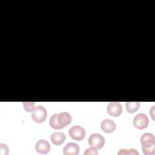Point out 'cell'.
Instances as JSON below:
<instances>
[{"label": "cell", "instance_id": "1", "mask_svg": "<svg viewBox=\"0 0 155 155\" xmlns=\"http://www.w3.org/2000/svg\"><path fill=\"white\" fill-rule=\"evenodd\" d=\"M72 120L71 114L68 112H61L53 114L49 120V124L53 129H62L69 125Z\"/></svg>", "mask_w": 155, "mask_h": 155}, {"label": "cell", "instance_id": "16", "mask_svg": "<svg viewBox=\"0 0 155 155\" xmlns=\"http://www.w3.org/2000/svg\"><path fill=\"white\" fill-rule=\"evenodd\" d=\"M119 155V154H130V150H125V149H122L120 150L117 153Z\"/></svg>", "mask_w": 155, "mask_h": 155}, {"label": "cell", "instance_id": "11", "mask_svg": "<svg viewBox=\"0 0 155 155\" xmlns=\"http://www.w3.org/2000/svg\"><path fill=\"white\" fill-rule=\"evenodd\" d=\"M66 139L65 134L60 131H56L51 134L50 136V140L51 142L56 145H60L63 143Z\"/></svg>", "mask_w": 155, "mask_h": 155}, {"label": "cell", "instance_id": "4", "mask_svg": "<svg viewBox=\"0 0 155 155\" xmlns=\"http://www.w3.org/2000/svg\"><path fill=\"white\" fill-rule=\"evenodd\" d=\"M88 144L91 147L101 149L105 144V138L99 133H93L88 138Z\"/></svg>", "mask_w": 155, "mask_h": 155}, {"label": "cell", "instance_id": "12", "mask_svg": "<svg viewBox=\"0 0 155 155\" xmlns=\"http://www.w3.org/2000/svg\"><path fill=\"white\" fill-rule=\"evenodd\" d=\"M140 107L139 102H127L125 108L127 111L130 113H133L136 111Z\"/></svg>", "mask_w": 155, "mask_h": 155}, {"label": "cell", "instance_id": "9", "mask_svg": "<svg viewBox=\"0 0 155 155\" xmlns=\"http://www.w3.org/2000/svg\"><path fill=\"white\" fill-rule=\"evenodd\" d=\"M79 153V147L73 142L68 143L63 149L64 155H77Z\"/></svg>", "mask_w": 155, "mask_h": 155}, {"label": "cell", "instance_id": "15", "mask_svg": "<svg viewBox=\"0 0 155 155\" xmlns=\"http://www.w3.org/2000/svg\"><path fill=\"white\" fill-rule=\"evenodd\" d=\"M98 154V152H97V149L93 148V147H90V148H88L87 149L85 150L84 154V155H97Z\"/></svg>", "mask_w": 155, "mask_h": 155}, {"label": "cell", "instance_id": "5", "mask_svg": "<svg viewBox=\"0 0 155 155\" xmlns=\"http://www.w3.org/2000/svg\"><path fill=\"white\" fill-rule=\"evenodd\" d=\"M68 133L71 138L80 141L84 139L86 132L83 127L79 125H74L69 129Z\"/></svg>", "mask_w": 155, "mask_h": 155}, {"label": "cell", "instance_id": "6", "mask_svg": "<svg viewBox=\"0 0 155 155\" xmlns=\"http://www.w3.org/2000/svg\"><path fill=\"white\" fill-rule=\"evenodd\" d=\"M149 123L148 116L144 113H139L137 114L133 119L134 126L139 130H142L147 127Z\"/></svg>", "mask_w": 155, "mask_h": 155}, {"label": "cell", "instance_id": "7", "mask_svg": "<svg viewBox=\"0 0 155 155\" xmlns=\"http://www.w3.org/2000/svg\"><path fill=\"white\" fill-rule=\"evenodd\" d=\"M108 113L114 117H118L122 111V105L117 102H113L108 104L107 105Z\"/></svg>", "mask_w": 155, "mask_h": 155}, {"label": "cell", "instance_id": "8", "mask_svg": "<svg viewBox=\"0 0 155 155\" xmlns=\"http://www.w3.org/2000/svg\"><path fill=\"white\" fill-rule=\"evenodd\" d=\"M51 147L48 142L44 139L38 140L35 145V150L39 154H47L50 150Z\"/></svg>", "mask_w": 155, "mask_h": 155}, {"label": "cell", "instance_id": "3", "mask_svg": "<svg viewBox=\"0 0 155 155\" xmlns=\"http://www.w3.org/2000/svg\"><path fill=\"white\" fill-rule=\"evenodd\" d=\"M47 116V112L45 107L42 105H37L32 111V119L36 123H42L45 121Z\"/></svg>", "mask_w": 155, "mask_h": 155}, {"label": "cell", "instance_id": "2", "mask_svg": "<svg viewBox=\"0 0 155 155\" xmlns=\"http://www.w3.org/2000/svg\"><path fill=\"white\" fill-rule=\"evenodd\" d=\"M142 148L144 154L153 155L155 153V138L152 133H146L140 137Z\"/></svg>", "mask_w": 155, "mask_h": 155}, {"label": "cell", "instance_id": "13", "mask_svg": "<svg viewBox=\"0 0 155 155\" xmlns=\"http://www.w3.org/2000/svg\"><path fill=\"white\" fill-rule=\"evenodd\" d=\"M35 102H23L24 108L27 112H31L35 108Z\"/></svg>", "mask_w": 155, "mask_h": 155}, {"label": "cell", "instance_id": "10", "mask_svg": "<svg viewBox=\"0 0 155 155\" xmlns=\"http://www.w3.org/2000/svg\"><path fill=\"white\" fill-rule=\"evenodd\" d=\"M102 130L107 133L113 132L116 129V124L111 119H104L101 124Z\"/></svg>", "mask_w": 155, "mask_h": 155}, {"label": "cell", "instance_id": "14", "mask_svg": "<svg viewBox=\"0 0 155 155\" xmlns=\"http://www.w3.org/2000/svg\"><path fill=\"white\" fill-rule=\"evenodd\" d=\"M8 154V147L6 144L0 143V154L7 155Z\"/></svg>", "mask_w": 155, "mask_h": 155}]
</instances>
